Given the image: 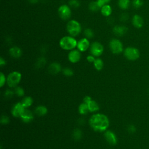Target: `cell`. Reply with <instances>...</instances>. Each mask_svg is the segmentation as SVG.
Segmentation results:
<instances>
[{"label":"cell","instance_id":"52a82bcc","mask_svg":"<svg viewBox=\"0 0 149 149\" xmlns=\"http://www.w3.org/2000/svg\"><path fill=\"white\" fill-rule=\"evenodd\" d=\"M90 52L94 56H99L103 53L104 47L99 42L95 41L90 45Z\"/></svg>","mask_w":149,"mask_h":149},{"label":"cell","instance_id":"d590c367","mask_svg":"<svg viewBox=\"0 0 149 149\" xmlns=\"http://www.w3.org/2000/svg\"><path fill=\"white\" fill-rule=\"evenodd\" d=\"M15 94V92L14 91H12V90H7L5 92V95L6 98H10L11 97H13V94Z\"/></svg>","mask_w":149,"mask_h":149},{"label":"cell","instance_id":"ab89813d","mask_svg":"<svg viewBox=\"0 0 149 149\" xmlns=\"http://www.w3.org/2000/svg\"><path fill=\"white\" fill-rule=\"evenodd\" d=\"M5 65H6L5 60L2 57H1L0 58V65H1V66H3Z\"/></svg>","mask_w":149,"mask_h":149},{"label":"cell","instance_id":"30bf717a","mask_svg":"<svg viewBox=\"0 0 149 149\" xmlns=\"http://www.w3.org/2000/svg\"><path fill=\"white\" fill-rule=\"evenodd\" d=\"M81 54L79 50L72 49L68 54V59L72 63H76L80 61Z\"/></svg>","mask_w":149,"mask_h":149},{"label":"cell","instance_id":"484cf974","mask_svg":"<svg viewBox=\"0 0 149 149\" xmlns=\"http://www.w3.org/2000/svg\"><path fill=\"white\" fill-rule=\"evenodd\" d=\"M46 63V59L44 57H40L37 60V62H36V67L37 68H42Z\"/></svg>","mask_w":149,"mask_h":149},{"label":"cell","instance_id":"7a4b0ae2","mask_svg":"<svg viewBox=\"0 0 149 149\" xmlns=\"http://www.w3.org/2000/svg\"><path fill=\"white\" fill-rule=\"evenodd\" d=\"M77 41L72 36L63 37L59 41L61 48L65 50H72L77 47Z\"/></svg>","mask_w":149,"mask_h":149},{"label":"cell","instance_id":"f35d334b","mask_svg":"<svg viewBox=\"0 0 149 149\" xmlns=\"http://www.w3.org/2000/svg\"><path fill=\"white\" fill-rule=\"evenodd\" d=\"M95 58H94V56L93 55H88L87 56V60L88 62H94V61H95Z\"/></svg>","mask_w":149,"mask_h":149},{"label":"cell","instance_id":"603a6c76","mask_svg":"<svg viewBox=\"0 0 149 149\" xmlns=\"http://www.w3.org/2000/svg\"><path fill=\"white\" fill-rule=\"evenodd\" d=\"M130 5L129 0H119L118 1V6L122 9H127Z\"/></svg>","mask_w":149,"mask_h":149},{"label":"cell","instance_id":"d4e9b609","mask_svg":"<svg viewBox=\"0 0 149 149\" xmlns=\"http://www.w3.org/2000/svg\"><path fill=\"white\" fill-rule=\"evenodd\" d=\"M82 137V132L79 129H75L72 133V137L75 140H79Z\"/></svg>","mask_w":149,"mask_h":149},{"label":"cell","instance_id":"8992f818","mask_svg":"<svg viewBox=\"0 0 149 149\" xmlns=\"http://www.w3.org/2000/svg\"><path fill=\"white\" fill-rule=\"evenodd\" d=\"M109 46L110 50L113 54H118L123 51V44L118 39H112L109 42Z\"/></svg>","mask_w":149,"mask_h":149},{"label":"cell","instance_id":"7bdbcfd3","mask_svg":"<svg viewBox=\"0 0 149 149\" xmlns=\"http://www.w3.org/2000/svg\"><path fill=\"white\" fill-rule=\"evenodd\" d=\"M148 94H149V88H148Z\"/></svg>","mask_w":149,"mask_h":149},{"label":"cell","instance_id":"ac0fdd59","mask_svg":"<svg viewBox=\"0 0 149 149\" xmlns=\"http://www.w3.org/2000/svg\"><path fill=\"white\" fill-rule=\"evenodd\" d=\"M48 112L47 108L43 105H39L35 108L34 112L38 116H44L47 114Z\"/></svg>","mask_w":149,"mask_h":149},{"label":"cell","instance_id":"4316f807","mask_svg":"<svg viewBox=\"0 0 149 149\" xmlns=\"http://www.w3.org/2000/svg\"><path fill=\"white\" fill-rule=\"evenodd\" d=\"M88 8L92 12H96L100 9L96 1H93L90 2L88 5Z\"/></svg>","mask_w":149,"mask_h":149},{"label":"cell","instance_id":"5bb4252c","mask_svg":"<svg viewBox=\"0 0 149 149\" xmlns=\"http://www.w3.org/2000/svg\"><path fill=\"white\" fill-rule=\"evenodd\" d=\"M22 120L25 123H29L33 120L34 118V116L33 113L29 109H26L20 116Z\"/></svg>","mask_w":149,"mask_h":149},{"label":"cell","instance_id":"1f68e13d","mask_svg":"<svg viewBox=\"0 0 149 149\" xmlns=\"http://www.w3.org/2000/svg\"><path fill=\"white\" fill-rule=\"evenodd\" d=\"M69 6L73 8H78L80 6V2L78 0H70L68 2Z\"/></svg>","mask_w":149,"mask_h":149},{"label":"cell","instance_id":"e575fe53","mask_svg":"<svg viewBox=\"0 0 149 149\" xmlns=\"http://www.w3.org/2000/svg\"><path fill=\"white\" fill-rule=\"evenodd\" d=\"M127 130L129 133H134L136 131V128L133 125H129L127 127Z\"/></svg>","mask_w":149,"mask_h":149},{"label":"cell","instance_id":"d6a6232c","mask_svg":"<svg viewBox=\"0 0 149 149\" xmlns=\"http://www.w3.org/2000/svg\"><path fill=\"white\" fill-rule=\"evenodd\" d=\"M9 118L5 115H2L1 118V122L2 125H6L9 122Z\"/></svg>","mask_w":149,"mask_h":149},{"label":"cell","instance_id":"f1b7e54d","mask_svg":"<svg viewBox=\"0 0 149 149\" xmlns=\"http://www.w3.org/2000/svg\"><path fill=\"white\" fill-rule=\"evenodd\" d=\"M143 4V0H133L132 1L133 6L136 9L140 8L141 6H142Z\"/></svg>","mask_w":149,"mask_h":149},{"label":"cell","instance_id":"60d3db41","mask_svg":"<svg viewBox=\"0 0 149 149\" xmlns=\"http://www.w3.org/2000/svg\"><path fill=\"white\" fill-rule=\"evenodd\" d=\"M28 1L31 3H36L38 1V0H28Z\"/></svg>","mask_w":149,"mask_h":149},{"label":"cell","instance_id":"6da1fadb","mask_svg":"<svg viewBox=\"0 0 149 149\" xmlns=\"http://www.w3.org/2000/svg\"><path fill=\"white\" fill-rule=\"evenodd\" d=\"M90 126L97 132L106 131L109 125L108 118L102 113H96L92 115L89 119Z\"/></svg>","mask_w":149,"mask_h":149},{"label":"cell","instance_id":"8fae6325","mask_svg":"<svg viewBox=\"0 0 149 149\" xmlns=\"http://www.w3.org/2000/svg\"><path fill=\"white\" fill-rule=\"evenodd\" d=\"M106 141L111 145H115L117 143V138L115 134L111 130H106L104 133Z\"/></svg>","mask_w":149,"mask_h":149},{"label":"cell","instance_id":"3957f363","mask_svg":"<svg viewBox=\"0 0 149 149\" xmlns=\"http://www.w3.org/2000/svg\"><path fill=\"white\" fill-rule=\"evenodd\" d=\"M66 29L70 36L75 37L80 33L81 27L79 22L74 20H71L67 23Z\"/></svg>","mask_w":149,"mask_h":149},{"label":"cell","instance_id":"e0dca14e","mask_svg":"<svg viewBox=\"0 0 149 149\" xmlns=\"http://www.w3.org/2000/svg\"><path fill=\"white\" fill-rule=\"evenodd\" d=\"M9 54L11 55V56L15 58H20L22 54V51L21 49L16 46L10 48L9 49Z\"/></svg>","mask_w":149,"mask_h":149},{"label":"cell","instance_id":"9c48e42d","mask_svg":"<svg viewBox=\"0 0 149 149\" xmlns=\"http://www.w3.org/2000/svg\"><path fill=\"white\" fill-rule=\"evenodd\" d=\"M25 109L26 108L21 102H17L13 105L12 109V114L15 117H20Z\"/></svg>","mask_w":149,"mask_h":149},{"label":"cell","instance_id":"7402d4cb","mask_svg":"<svg viewBox=\"0 0 149 149\" xmlns=\"http://www.w3.org/2000/svg\"><path fill=\"white\" fill-rule=\"evenodd\" d=\"M79 112L81 115H86L89 112L88 107L87 104L83 102L79 107Z\"/></svg>","mask_w":149,"mask_h":149},{"label":"cell","instance_id":"b9f144b4","mask_svg":"<svg viewBox=\"0 0 149 149\" xmlns=\"http://www.w3.org/2000/svg\"><path fill=\"white\" fill-rule=\"evenodd\" d=\"M101 1H103V2L106 4V3H109V2H110V1H111V0H101Z\"/></svg>","mask_w":149,"mask_h":149},{"label":"cell","instance_id":"4dcf8cb0","mask_svg":"<svg viewBox=\"0 0 149 149\" xmlns=\"http://www.w3.org/2000/svg\"><path fill=\"white\" fill-rule=\"evenodd\" d=\"M84 35L87 38L89 39V38H91L92 37H93L94 36V33L93 31H92L91 29H86L85 30H84Z\"/></svg>","mask_w":149,"mask_h":149},{"label":"cell","instance_id":"44dd1931","mask_svg":"<svg viewBox=\"0 0 149 149\" xmlns=\"http://www.w3.org/2000/svg\"><path fill=\"white\" fill-rule=\"evenodd\" d=\"M33 100L31 97H25L22 100L21 103L23 105V106L25 108H28V107H30L31 105V104H33Z\"/></svg>","mask_w":149,"mask_h":149},{"label":"cell","instance_id":"d6986e66","mask_svg":"<svg viewBox=\"0 0 149 149\" xmlns=\"http://www.w3.org/2000/svg\"><path fill=\"white\" fill-rule=\"evenodd\" d=\"M101 12L104 16H109L112 13V8L110 5L105 4L101 9Z\"/></svg>","mask_w":149,"mask_h":149},{"label":"cell","instance_id":"5b68a950","mask_svg":"<svg viewBox=\"0 0 149 149\" xmlns=\"http://www.w3.org/2000/svg\"><path fill=\"white\" fill-rule=\"evenodd\" d=\"M124 55L128 60L135 61L139 58L140 52L136 48L129 47L124 50Z\"/></svg>","mask_w":149,"mask_h":149},{"label":"cell","instance_id":"ffe728a7","mask_svg":"<svg viewBox=\"0 0 149 149\" xmlns=\"http://www.w3.org/2000/svg\"><path fill=\"white\" fill-rule=\"evenodd\" d=\"M87 105L88 107L89 112H91L97 111L100 108L98 104L96 101L93 100L87 104Z\"/></svg>","mask_w":149,"mask_h":149},{"label":"cell","instance_id":"8d00e7d4","mask_svg":"<svg viewBox=\"0 0 149 149\" xmlns=\"http://www.w3.org/2000/svg\"><path fill=\"white\" fill-rule=\"evenodd\" d=\"M128 18H129V16L127 13H122L120 16V20H122L123 22L126 21L128 19Z\"/></svg>","mask_w":149,"mask_h":149},{"label":"cell","instance_id":"836d02e7","mask_svg":"<svg viewBox=\"0 0 149 149\" xmlns=\"http://www.w3.org/2000/svg\"><path fill=\"white\" fill-rule=\"evenodd\" d=\"M6 81V80L5 75L2 72H1V73H0V86L1 87H3V86L5 84Z\"/></svg>","mask_w":149,"mask_h":149},{"label":"cell","instance_id":"f546056e","mask_svg":"<svg viewBox=\"0 0 149 149\" xmlns=\"http://www.w3.org/2000/svg\"><path fill=\"white\" fill-rule=\"evenodd\" d=\"M62 73L66 76H72L73 74V71L72 69L69 68H65L63 69Z\"/></svg>","mask_w":149,"mask_h":149},{"label":"cell","instance_id":"83f0119b","mask_svg":"<svg viewBox=\"0 0 149 149\" xmlns=\"http://www.w3.org/2000/svg\"><path fill=\"white\" fill-rule=\"evenodd\" d=\"M15 94H16L17 96L19 97H22L24 95V91L23 88H22L21 87L19 86H16L15 87V90H14Z\"/></svg>","mask_w":149,"mask_h":149},{"label":"cell","instance_id":"74e56055","mask_svg":"<svg viewBox=\"0 0 149 149\" xmlns=\"http://www.w3.org/2000/svg\"><path fill=\"white\" fill-rule=\"evenodd\" d=\"M91 100H92L90 96L87 95V96H86V97H84V98H83V102H84V103H86V104H88V102H90Z\"/></svg>","mask_w":149,"mask_h":149},{"label":"cell","instance_id":"cb8c5ba5","mask_svg":"<svg viewBox=\"0 0 149 149\" xmlns=\"http://www.w3.org/2000/svg\"><path fill=\"white\" fill-rule=\"evenodd\" d=\"M93 63H94V66L95 68L97 70H101L103 68L104 62H103L102 60L100 58L95 59L94 62H93Z\"/></svg>","mask_w":149,"mask_h":149},{"label":"cell","instance_id":"277c9868","mask_svg":"<svg viewBox=\"0 0 149 149\" xmlns=\"http://www.w3.org/2000/svg\"><path fill=\"white\" fill-rule=\"evenodd\" d=\"M22 78V74L20 72L14 71L10 73L7 78L6 82L9 87H15L19 83Z\"/></svg>","mask_w":149,"mask_h":149},{"label":"cell","instance_id":"4fadbf2b","mask_svg":"<svg viewBox=\"0 0 149 149\" xmlns=\"http://www.w3.org/2000/svg\"><path fill=\"white\" fill-rule=\"evenodd\" d=\"M127 28L125 26H115L113 28V33L117 36H122L125 34L127 31Z\"/></svg>","mask_w":149,"mask_h":149},{"label":"cell","instance_id":"ba28073f","mask_svg":"<svg viewBox=\"0 0 149 149\" xmlns=\"http://www.w3.org/2000/svg\"><path fill=\"white\" fill-rule=\"evenodd\" d=\"M58 11L59 17L62 20H68L71 16V10L69 6L67 5H62L60 6Z\"/></svg>","mask_w":149,"mask_h":149},{"label":"cell","instance_id":"7c38bea8","mask_svg":"<svg viewBox=\"0 0 149 149\" xmlns=\"http://www.w3.org/2000/svg\"><path fill=\"white\" fill-rule=\"evenodd\" d=\"M90 42L88 39L87 38H83L77 41V47L78 50L80 52H84L90 47Z\"/></svg>","mask_w":149,"mask_h":149},{"label":"cell","instance_id":"9a60e30c","mask_svg":"<svg viewBox=\"0 0 149 149\" xmlns=\"http://www.w3.org/2000/svg\"><path fill=\"white\" fill-rule=\"evenodd\" d=\"M48 70L51 74H57L61 70V65L57 62H53L49 65Z\"/></svg>","mask_w":149,"mask_h":149},{"label":"cell","instance_id":"2e32d148","mask_svg":"<svg viewBox=\"0 0 149 149\" xmlns=\"http://www.w3.org/2000/svg\"><path fill=\"white\" fill-rule=\"evenodd\" d=\"M143 19L140 16L138 15H134L133 16L132 18V24L135 27L140 29L143 26Z\"/></svg>","mask_w":149,"mask_h":149}]
</instances>
